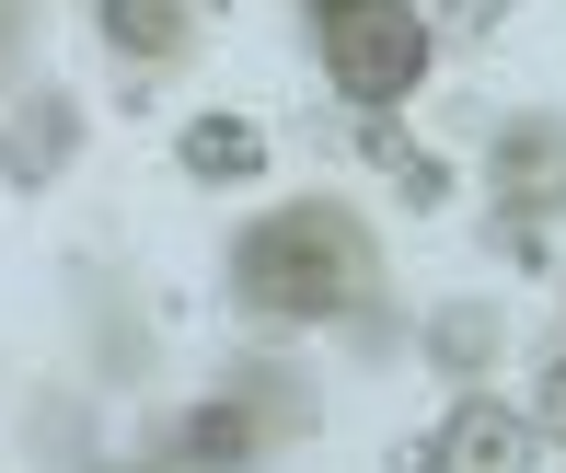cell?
Returning <instances> with one entry per match:
<instances>
[{
	"label": "cell",
	"mask_w": 566,
	"mask_h": 473,
	"mask_svg": "<svg viewBox=\"0 0 566 473\" xmlns=\"http://www.w3.org/2000/svg\"><path fill=\"white\" fill-rule=\"evenodd\" d=\"M231 277H243V301H254V312H277V324H324V312L370 301L381 254H370V231H358V208L301 197V208H266V220L243 231Z\"/></svg>",
	"instance_id": "cell-1"
},
{
	"label": "cell",
	"mask_w": 566,
	"mask_h": 473,
	"mask_svg": "<svg viewBox=\"0 0 566 473\" xmlns=\"http://www.w3.org/2000/svg\"><path fill=\"white\" fill-rule=\"evenodd\" d=\"M313 46H324V82L358 116H381V104H405L428 82V12L417 0H313Z\"/></svg>",
	"instance_id": "cell-2"
},
{
	"label": "cell",
	"mask_w": 566,
	"mask_h": 473,
	"mask_svg": "<svg viewBox=\"0 0 566 473\" xmlns=\"http://www.w3.org/2000/svg\"><path fill=\"white\" fill-rule=\"evenodd\" d=\"M497 208L509 220H532V208H566V127L555 116H509L497 127Z\"/></svg>",
	"instance_id": "cell-3"
},
{
	"label": "cell",
	"mask_w": 566,
	"mask_h": 473,
	"mask_svg": "<svg viewBox=\"0 0 566 473\" xmlns=\"http://www.w3.org/2000/svg\"><path fill=\"white\" fill-rule=\"evenodd\" d=\"M70 150H82V104L70 93H35L0 116V186H59Z\"/></svg>",
	"instance_id": "cell-4"
},
{
	"label": "cell",
	"mask_w": 566,
	"mask_h": 473,
	"mask_svg": "<svg viewBox=\"0 0 566 473\" xmlns=\"http://www.w3.org/2000/svg\"><path fill=\"white\" fill-rule=\"evenodd\" d=\"M428 473H532V416L521 404H451L428 439Z\"/></svg>",
	"instance_id": "cell-5"
},
{
	"label": "cell",
	"mask_w": 566,
	"mask_h": 473,
	"mask_svg": "<svg viewBox=\"0 0 566 473\" xmlns=\"http://www.w3.org/2000/svg\"><path fill=\"white\" fill-rule=\"evenodd\" d=\"M93 23H105V46L116 59H186V35H197V12L186 0H93Z\"/></svg>",
	"instance_id": "cell-6"
},
{
	"label": "cell",
	"mask_w": 566,
	"mask_h": 473,
	"mask_svg": "<svg viewBox=\"0 0 566 473\" xmlns=\"http://www.w3.org/2000/svg\"><path fill=\"white\" fill-rule=\"evenodd\" d=\"M254 162H266V127H254V116H197L186 127V174H197V186H243Z\"/></svg>",
	"instance_id": "cell-7"
},
{
	"label": "cell",
	"mask_w": 566,
	"mask_h": 473,
	"mask_svg": "<svg viewBox=\"0 0 566 473\" xmlns=\"http://www.w3.org/2000/svg\"><path fill=\"white\" fill-rule=\"evenodd\" d=\"M428 358H440L451 381H474L485 358H497V312H485V301H451L440 324H428Z\"/></svg>",
	"instance_id": "cell-8"
},
{
	"label": "cell",
	"mask_w": 566,
	"mask_h": 473,
	"mask_svg": "<svg viewBox=\"0 0 566 473\" xmlns=\"http://www.w3.org/2000/svg\"><path fill=\"white\" fill-rule=\"evenodd\" d=\"M254 439H266V428H254V404H197L186 428H174V451H186V462H243Z\"/></svg>",
	"instance_id": "cell-9"
},
{
	"label": "cell",
	"mask_w": 566,
	"mask_h": 473,
	"mask_svg": "<svg viewBox=\"0 0 566 473\" xmlns=\"http://www.w3.org/2000/svg\"><path fill=\"white\" fill-rule=\"evenodd\" d=\"M532 428L566 439V358H544V404H532Z\"/></svg>",
	"instance_id": "cell-10"
},
{
	"label": "cell",
	"mask_w": 566,
	"mask_h": 473,
	"mask_svg": "<svg viewBox=\"0 0 566 473\" xmlns=\"http://www.w3.org/2000/svg\"><path fill=\"white\" fill-rule=\"evenodd\" d=\"M497 12H509V0H451V35H485Z\"/></svg>",
	"instance_id": "cell-11"
}]
</instances>
